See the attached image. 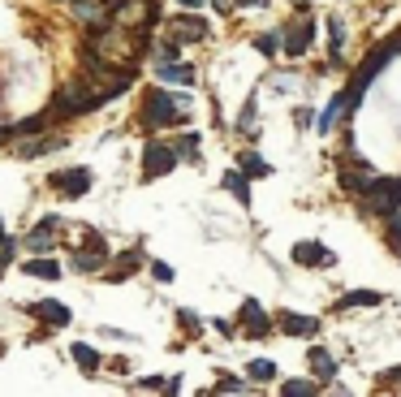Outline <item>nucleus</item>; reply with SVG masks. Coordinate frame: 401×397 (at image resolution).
Here are the masks:
<instances>
[{
	"label": "nucleus",
	"mask_w": 401,
	"mask_h": 397,
	"mask_svg": "<svg viewBox=\"0 0 401 397\" xmlns=\"http://www.w3.org/2000/svg\"><path fill=\"white\" fill-rule=\"evenodd\" d=\"M177 104H186V99H173L164 91H152V95H147V108H143V126H177V121H182Z\"/></svg>",
	"instance_id": "nucleus-1"
},
{
	"label": "nucleus",
	"mask_w": 401,
	"mask_h": 397,
	"mask_svg": "<svg viewBox=\"0 0 401 397\" xmlns=\"http://www.w3.org/2000/svg\"><path fill=\"white\" fill-rule=\"evenodd\" d=\"M363 203H367L371 212L388 216V212L401 203V182H371V186L363 190Z\"/></svg>",
	"instance_id": "nucleus-2"
},
{
	"label": "nucleus",
	"mask_w": 401,
	"mask_h": 397,
	"mask_svg": "<svg viewBox=\"0 0 401 397\" xmlns=\"http://www.w3.org/2000/svg\"><path fill=\"white\" fill-rule=\"evenodd\" d=\"M177 164V152L164 143H147V152H143V178H164V173Z\"/></svg>",
	"instance_id": "nucleus-3"
},
{
	"label": "nucleus",
	"mask_w": 401,
	"mask_h": 397,
	"mask_svg": "<svg viewBox=\"0 0 401 397\" xmlns=\"http://www.w3.org/2000/svg\"><path fill=\"white\" fill-rule=\"evenodd\" d=\"M52 186H61L65 194H87L91 190V168H61V173H52Z\"/></svg>",
	"instance_id": "nucleus-4"
},
{
	"label": "nucleus",
	"mask_w": 401,
	"mask_h": 397,
	"mask_svg": "<svg viewBox=\"0 0 401 397\" xmlns=\"http://www.w3.org/2000/svg\"><path fill=\"white\" fill-rule=\"evenodd\" d=\"M57 225H61V220H57V216H48L39 229H31L27 246H31V251H39V255H48V251H52V229H57Z\"/></svg>",
	"instance_id": "nucleus-5"
},
{
	"label": "nucleus",
	"mask_w": 401,
	"mask_h": 397,
	"mask_svg": "<svg viewBox=\"0 0 401 397\" xmlns=\"http://www.w3.org/2000/svg\"><path fill=\"white\" fill-rule=\"evenodd\" d=\"M31 315L48 319V324H57V329H61V324H69V311L57 303V298H48V303H35V307H31Z\"/></svg>",
	"instance_id": "nucleus-6"
},
{
	"label": "nucleus",
	"mask_w": 401,
	"mask_h": 397,
	"mask_svg": "<svg viewBox=\"0 0 401 397\" xmlns=\"http://www.w3.org/2000/svg\"><path fill=\"white\" fill-rule=\"evenodd\" d=\"M160 78H164V82H177V87H190V82H194V69L182 65V61H164V65H160Z\"/></svg>",
	"instance_id": "nucleus-7"
},
{
	"label": "nucleus",
	"mask_w": 401,
	"mask_h": 397,
	"mask_svg": "<svg viewBox=\"0 0 401 397\" xmlns=\"http://www.w3.org/2000/svg\"><path fill=\"white\" fill-rule=\"evenodd\" d=\"M22 272H27V277H39V281H57V277H61V264L43 255V259H31Z\"/></svg>",
	"instance_id": "nucleus-8"
},
{
	"label": "nucleus",
	"mask_w": 401,
	"mask_h": 397,
	"mask_svg": "<svg viewBox=\"0 0 401 397\" xmlns=\"http://www.w3.org/2000/svg\"><path fill=\"white\" fill-rule=\"evenodd\" d=\"M341 182L349 186V190H367L375 178H371V168L367 164H345V173H341Z\"/></svg>",
	"instance_id": "nucleus-9"
},
{
	"label": "nucleus",
	"mask_w": 401,
	"mask_h": 397,
	"mask_svg": "<svg viewBox=\"0 0 401 397\" xmlns=\"http://www.w3.org/2000/svg\"><path fill=\"white\" fill-rule=\"evenodd\" d=\"M173 31H177L182 39H203L207 35V22L203 17H173Z\"/></svg>",
	"instance_id": "nucleus-10"
},
{
	"label": "nucleus",
	"mask_w": 401,
	"mask_h": 397,
	"mask_svg": "<svg viewBox=\"0 0 401 397\" xmlns=\"http://www.w3.org/2000/svg\"><path fill=\"white\" fill-rule=\"evenodd\" d=\"M345 108H354V104H349V91H345V95H337L333 104L323 108V117H319V130H333L337 121H341V113H345Z\"/></svg>",
	"instance_id": "nucleus-11"
},
{
	"label": "nucleus",
	"mask_w": 401,
	"mask_h": 397,
	"mask_svg": "<svg viewBox=\"0 0 401 397\" xmlns=\"http://www.w3.org/2000/svg\"><path fill=\"white\" fill-rule=\"evenodd\" d=\"M69 354H73V363H78V367L87 371V376H91V371H99V354L91 350V345H82V341H73V350H69Z\"/></svg>",
	"instance_id": "nucleus-12"
},
{
	"label": "nucleus",
	"mask_w": 401,
	"mask_h": 397,
	"mask_svg": "<svg viewBox=\"0 0 401 397\" xmlns=\"http://www.w3.org/2000/svg\"><path fill=\"white\" fill-rule=\"evenodd\" d=\"M293 259H298V264H328V251H323V246L302 242V246H293Z\"/></svg>",
	"instance_id": "nucleus-13"
},
{
	"label": "nucleus",
	"mask_w": 401,
	"mask_h": 397,
	"mask_svg": "<svg viewBox=\"0 0 401 397\" xmlns=\"http://www.w3.org/2000/svg\"><path fill=\"white\" fill-rule=\"evenodd\" d=\"M285 48H289V52H293V57H302V52H307V48H311V27H302V31H293V35L285 39Z\"/></svg>",
	"instance_id": "nucleus-14"
},
{
	"label": "nucleus",
	"mask_w": 401,
	"mask_h": 397,
	"mask_svg": "<svg viewBox=\"0 0 401 397\" xmlns=\"http://www.w3.org/2000/svg\"><path fill=\"white\" fill-rule=\"evenodd\" d=\"M134 264H138V251H130V255H121V259H117V264L108 268V281H125V272H130Z\"/></svg>",
	"instance_id": "nucleus-15"
},
{
	"label": "nucleus",
	"mask_w": 401,
	"mask_h": 397,
	"mask_svg": "<svg viewBox=\"0 0 401 397\" xmlns=\"http://www.w3.org/2000/svg\"><path fill=\"white\" fill-rule=\"evenodd\" d=\"M281 329H285V333H315V319H307V315H285Z\"/></svg>",
	"instance_id": "nucleus-16"
},
{
	"label": "nucleus",
	"mask_w": 401,
	"mask_h": 397,
	"mask_svg": "<svg viewBox=\"0 0 401 397\" xmlns=\"http://www.w3.org/2000/svg\"><path fill=\"white\" fill-rule=\"evenodd\" d=\"M311 367L319 371V376H328V380H333V371H337V363H333L328 354H323V350H319V345H315V350H311Z\"/></svg>",
	"instance_id": "nucleus-17"
},
{
	"label": "nucleus",
	"mask_w": 401,
	"mask_h": 397,
	"mask_svg": "<svg viewBox=\"0 0 401 397\" xmlns=\"http://www.w3.org/2000/svg\"><path fill=\"white\" fill-rule=\"evenodd\" d=\"M224 190H233L242 203H250V186L242 182V173H229V178H224Z\"/></svg>",
	"instance_id": "nucleus-18"
},
{
	"label": "nucleus",
	"mask_w": 401,
	"mask_h": 397,
	"mask_svg": "<svg viewBox=\"0 0 401 397\" xmlns=\"http://www.w3.org/2000/svg\"><path fill=\"white\" fill-rule=\"evenodd\" d=\"M375 303H380V294H367V289H358V294H349L341 307H375Z\"/></svg>",
	"instance_id": "nucleus-19"
},
{
	"label": "nucleus",
	"mask_w": 401,
	"mask_h": 397,
	"mask_svg": "<svg viewBox=\"0 0 401 397\" xmlns=\"http://www.w3.org/2000/svg\"><path fill=\"white\" fill-rule=\"evenodd\" d=\"M242 168H250V178H268V173H272V168H268L259 156H250V152L242 156Z\"/></svg>",
	"instance_id": "nucleus-20"
},
{
	"label": "nucleus",
	"mask_w": 401,
	"mask_h": 397,
	"mask_svg": "<svg viewBox=\"0 0 401 397\" xmlns=\"http://www.w3.org/2000/svg\"><path fill=\"white\" fill-rule=\"evenodd\" d=\"M250 376H255V380H272V376H277V367H272L268 359H259V363H250Z\"/></svg>",
	"instance_id": "nucleus-21"
},
{
	"label": "nucleus",
	"mask_w": 401,
	"mask_h": 397,
	"mask_svg": "<svg viewBox=\"0 0 401 397\" xmlns=\"http://www.w3.org/2000/svg\"><path fill=\"white\" fill-rule=\"evenodd\" d=\"M152 272H156V281H160V285H168V281H173V268H168V264H152Z\"/></svg>",
	"instance_id": "nucleus-22"
},
{
	"label": "nucleus",
	"mask_w": 401,
	"mask_h": 397,
	"mask_svg": "<svg viewBox=\"0 0 401 397\" xmlns=\"http://www.w3.org/2000/svg\"><path fill=\"white\" fill-rule=\"evenodd\" d=\"M156 52H160V57H164V61H173V57H177V43H173V39H164V43H160V48H156Z\"/></svg>",
	"instance_id": "nucleus-23"
},
{
	"label": "nucleus",
	"mask_w": 401,
	"mask_h": 397,
	"mask_svg": "<svg viewBox=\"0 0 401 397\" xmlns=\"http://www.w3.org/2000/svg\"><path fill=\"white\" fill-rule=\"evenodd\" d=\"M328 31H333V52H337V48H341V39H345V27H341V22H333Z\"/></svg>",
	"instance_id": "nucleus-24"
},
{
	"label": "nucleus",
	"mask_w": 401,
	"mask_h": 397,
	"mask_svg": "<svg viewBox=\"0 0 401 397\" xmlns=\"http://www.w3.org/2000/svg\"><path fill=\"white\" fill-rule=\"evenodd\" d=\"M285 393H315V384H307V380H293V384H285Z\"/></svg>",
	"instance_id": "nucleus-25"
},
{
	"label": "nucleus",
	"mask_w": 401,
	"mask_h": 397,
	"mask_svg": "<svg viewBox=\"0 0 401 397\" xmlns=\"http://www.w3.org/2000/svg\"><path fill=\"white\" fill-rule=\"evenodd\" d=\"M177 5H182V9H198V5H203V0H177Z\"/></svg>",
	"instance_id": "nucleus-26"
},
{
	"label": "nucleus",
	"mask_w": 401,
	"mask_h": 397,
	"mask_svg": "<svg viewBox=\"0 0 401 397\" xmlns=\"http://www.w3.org/2000/svg\"><path fill=\"white\" fill-rule=\"evenodd\" d=\"M242 5H263V0H242Z\"/></svg>",
	"instance_id": "nucleus-27"
},
{
	"label": "nucleus",
	"mask_w": 401,
	"mask_h": 397,
	"mask_svg": "<svg viewBox=\"0 0 401 397\" xmlns=\"http://www.w3.org/2000/svg\"><path fill=\"white\" fill-rule=\"evenodd\" d=\"M393 242H397V251H401V233H397V238H393Z\"/></svg>",
	"instance_id": "nucleus-28"
},
{
	"label": "nucleus",
	"mask_w": 401,
	"mask_h": 397,
	"mask_svg": "<svg viewBox=\"0 0 401 397\" xmlns=\"http://www.w3.org/2000/svg\"><path fill=\"white\" fill-rule=\"evenodd\" d=\"M0 242H5V225H0Z\"/></svg>",
	"instance_id": "nucleus-29"
}]
</instances>
